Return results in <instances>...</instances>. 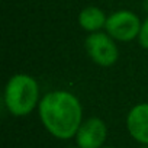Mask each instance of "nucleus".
Returning a JSON list of instances; mask_svg holds the SVG:
<instances>
[{"mask_svg":"<svg viewBox=\"0 0 148 148\" xmlns=\"http://www.w3.org/2000/svg\"><path fill=\"white\" fill-rule=\"evenodd\" d=\"M38 113L44 128L57 139L74 138L83 123L82 103L67 90L47 93L38 105Z\"/></svg>","mask_w":148,"mask_h":148,"instance_id":"nucleus-1","label":"nucleus"},{"mask_svg":"<svg viewBox=\"0 0 148 148\" xmlns=\"http://www.w3.org/2000/svg\"><path fill=\"white\" fill-rule=\"evenodd\" d=\"M39 86L29 74H15L5 87V105L13 116H28L39 105Z\"/></svg>","mask_w":148,"mask_h":148,"instance_id":"nucleus-2","label":"nucleus"},{"mask_svg":"<svg viewBox=\"0 0 148 148\" xmlns=\"http://www.w3.org/2000/svg\"><path fill=\"white\" fill-rule=\"evenodd\" d=\"M87 55L100 67H112L119 58V49L115 39L108 32H93L84 41Z\"/></svg>","mask_w":148,"mask_h":148,"instance_id":"nucleus-3","label":"nucleus"},{"mask_svg":"<svg viewBox=\"0 0 148 148\" xmlns=\"http://www.w3.org/2000/svg\"><path fill=\"white\" fill-rule=\"evenodd\" d=\"M142 22L139 21V16L131 10H118L113 12L110 16H108L105 31L119 42H129L138 38L141 31Z\"/></svg>","mask_w":148,"mask_h":148,"instance_id":"nucleus-4","label":"nucleus"},{"mask_svg":"<svg viewBox=\"0 0 148 148\" xmlns=\"http://www.w3.org/2000/svg\"><path fill=\"white\" fill-rule=\"evenodd\" d=\"M108 138V126L103 119L92 116L80 125L76 136V145L79 148H103Z\"/></svg>","mask_w":148,"mask_h":148,"instance_id":"nucleus-5","label":"nucleus"},{"mask_svg":"<svg viewBox=\"0 0 148 148\" xmlns=\"http://www.w3.org/2000/svg\"><path fill=\"white\" fill-rule=\"evenodd\" d=\"M126 129L138 144L148 145V103H138L129 110Z\"/></svg>","mask_w":148,"mask_h":148,"instance_id":"nucleus-6","label":"nucleus"},{"mask_svg":"<svg viewBox=\"0 0 148 148\" xmlns=\"http://www.w3.org/2000/svg\"><path fill=\"white\" fill-rule=\"evenodd\" d=\"M106 21L108 16L105 12L96 6H87L79 13V25L90 34L99 32L102 28H105Z\"/></svg>","mask_w":148,"mask_h":148,"instance_id":"nucleus-7","label":"nucleus"},{"mask_svg":"<svg viewBox=\"0 0 148 148\" xmlns=\"http://www.w3.org/2000/svg\"><path fill=\"white\" fill-rule=\"evenodd\" d=\"M138 42L144 49H148V18L141 25V31H139V35H138Z\"/></svg>","mask_w":148,"mask_h":148,"instance_id":"nucleus-8","label":"nucleus"},{"mask_svg":"<svg viewBox=\"0 0 148 148\" xmlns=\"http://www.w3.org/2000/svg\"><path fill=\"white\" fill-rule=\"evenodd\" d=\"M139 148H148V145H141Z\"/></svg>","mask_w":148,"mask_h":148,"instance_id":"nucleus-9","label":"nucleus"},{"mask_svg":"<svg viewBox=\"0 0 148 148\" xmlns=\"http://www.w3.org/2000/svg\"><path fill=\"white\" fill-rule=\"evenodd\" d=\"M67 148H79L77 145H74V147H67Z\"/></svg>","mask_w":148,"mask_h":148,"instance_id":"nucleus-10","label":"nucleus"},{"mask_svg":"<svg viewBox=\"0 0 148 148\" xmlns=\"http://www.w3.org/2000/svg\"><path fill=\"white\" fill-rule=\"evenodd\" d=\"M103 148H115V147H106V145H105V147H103Z\"/></svg>","mask_w":148,"mask_h":148,"instance_id":"nucleus-11","label":"nucleus"}]
</instances>
